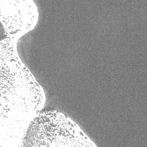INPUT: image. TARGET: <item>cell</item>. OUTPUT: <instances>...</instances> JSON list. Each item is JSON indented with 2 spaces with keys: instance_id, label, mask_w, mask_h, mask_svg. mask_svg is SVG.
Returning a JSON list of instances; mask_svg holds the SVG:
<instances>
[{
  "instance_id": "1",
  "label": "cell",
  "mask_w": 147,
  "mask_h": 147,
  "mask_svg": "<svg viewBox=\"0 0 147 147\" xmlns=\"http://www.w3.org/2000/svg\"><path fill=\"white\" fill-rule=\"evenodd\" d=\"M17 40L1 41V137L20 141L45 103V94L17 51Z\"/></svg>"
},
{
  "instance_id": "3",
  "label": "cell",
  "mask_w": 147,
  "mask_h": 147,
  "mask_svg": "<svg viewBox=\"0 0 147 147\" xmlns=\"http://www.w3.org/2000/svg\"><path fill=\"white\" fill-rule=\"evenodd\" d=\"M0 16L6 36L21 37L34 28L38 13L32 1L1 0Z\"/></svg>"
},
{
  "instance_id": "2",
  "label": "cell",
  "mask_w": 147,
  "mask_h": 147,
  "mask_svg": "<svg viewBox=\"0 0 147 147\" xmlns=\"http://www.w3.org/2000/svg\"><path fill=\"white\" fill-rule=\"evenodd\" d=\"M23 146H96L71 118L57 110L40 111L30 122Z\"/></svg>"
}]
</instances>
